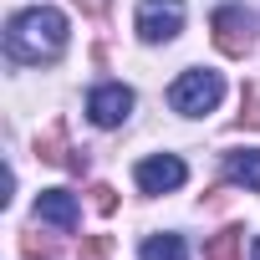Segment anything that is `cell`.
Returning <instances> with one entry per match:
<instances>
[{
	"instance_id": "obj_1",
	"label": "cell",
	"mask_w": 260,
	"mask_h": 260,
	"mask_svg": "<svg viewBox=\"0 0 260 260\" xmlns=\"http://www.w3.org/2000/svg\"><path fill=\"white\" fill-rule=\"evenodd\" d=\"M6 51L21 67H46L67 51V16L56 6H31L6 21Z\"/></svg>"
},
{
	"instance_id": "obj_2",
	"label": "cell",
	"mask_w": 260,
	"mask_h": 260,
	"mask_svg": "<svg viewBox=\"0 0 260 260\" xmlns=\"http://www.w3.org/2000/svg\"><path fill=\"white\" fill-rule=\"evenodd\" d=\"M219 97H224V77L209 72V67H189V72H179L174 87H169V107L184 112V117H204V112H214Z\"/></svg>"
},
{
	"instance_id": "obj_3",
	"label": "cell",
	"mask_w": 260,
	"mask_h": 260,
	"mask_svg": "<svg viewBox=\"0 0 260 260\" xmlns=\"http://www.w3.org/2000/svg\"><path fill=\"white\" fill-rule=\"evenodd\" d=\"M209 31H214V46H219L224 56H245V51L255 46L260 16H255V11H245V6H219V11H214V21H209Z\"/></svg>"
},
{
	"instance_id": "obj_4",
	"label": "cell",
	"mask_w": 260,
	"mask_h": 260,
	"mask_svg": "<svg viewBox=\"0 0 260 260\" xmlns=\"http://www.w3.org/2000/svg\"><path fill=\"white\" fill-rule=\"evenodd\" d=\"M179 31H184V0H143L138 6V36L148 46L174 41Z\"/></svg>"
},
{
	"instance_id": "obj_5",
	"label": "cell",
	"mask_w": 260,
	"mask_h": 260,
	"mask_svg": "<svg viewBox=\"0 0 260 260\" xmlns=\"http://www.w3.org/2000/svg\"><path fill=\"white\" fill-rule=\"evenodd\" d=\"M184 179H189V169H184L179 153H153V158L138 164V189L143 194H174V189H184Z\"/></svg>"
},
{
	"instance_id": "obj_6",
	"label": "cell",
	"mask_w": 260,
	"mask_h": 260,
	"mask_svg": "<svg viewBox=\"0 0 260 260\" xmlns=\"http://www.w3.org/2000/svg\"><path fill=\"white\" fill-rule=\"evenodd\" d=\"M127 112H133V92H127L122 82H102V87H92V97H87V117H92L97 127H117Z\"/></svg>"
},
{
	"instance_id": "obj_7",
	"label": "cell",
	"mask_w": 260,
	"mask_h": 260,
	"mask_svg": "<svg viewBox=\"0 0 260 260\" xmlns=\"http://www.w3.org/2000/svg\"><path fill=\"white\" fill-rule=\"evenodd\" d=\"M36 219H41V224H56L61 235H72V230L82 224V204H77V194H67V189H41V194H36Z\"/></svg>"
},
{
	"instance_id": "obj_8",
	"label": "cell",
	"mask_w": 260,
	"mask_h": 260,
	"mask_svg": "<svg viewBox=\"0 0 260 260\" xmlns=\"http://www.w3.org/2000/svg\"><path fill=\"white\" fill-rule=\"evenodd\" d=\"M224 174H230L235 184H245L250 194H260V148H235V153H224Z\"/></svg>"
},
{
	"instance_id": "obj_9",
	"label": "cell",
	"mask_w": 260,
	"mask_h": 260,
	"mask_svg": "<svg viewBox=\"0 0 260 260\" xmlns=\"http://www.w3.org/2000/svg\"><path fill=\"white\" fill-rule=\"evenodd\" d=\"M138 255L143 260H189V245H184V235H148Z\"/></svg>"
},
{
	"instance_id": "obj_10",
	"label": "cell",
	"mask_w": 260,
	"mask_h": 260,
	"mask_svg": "<svg viewBox=\"0 0 260 260\" xmlns=\"http://www.w3.org/2000/svg\"><path fill=\"white\" fill-rule=\"evenodd\" d=\"M36 158H41V164H67V158H72V148H67V127H61V122H51L46 133L36 138Z\"/></svg>"
},
{
	"instance_id": "obj_11",
	"label": "cell",
	"mask_w": 260,
	"mask_h": 260,
	"mask_svg": "<svg viewBox=\"0 0 260 260\" xmlns=\"http://www.w3.org/2000/svg\"><path fill=\"white\" fill-rule=\"evenodd\" d=\"M240 245H245V230H219L204 240V260H240Z\"/></svg>"
},
{
	"instance_id": "obj_12",
	"label": "cell",
	"mask_w": 260,
	"mask_h": 260,
	"mask_svg": "<svg viewBox=\"0 0 260 260\" xmlns=\"http://www.w3.org/2000/svg\"><path fill=\"white\" fill-rule=\"evenodd\" d=\"M92 209H97V214H112V209H117V194H112L107 184H92Z\"/></svg>"
},
{
	"instance_id": "obj_13",
	"label": "cell",
	"mask_w": 260,
	"mask_h": 260,
	"mask_svg": "<svg viewBox=\"0 0 260 260\" xmlns=\"http://www.w3.org/2000/svg\"><path fill=\"white\" fill-rule=\"evenodd\" d=\"M240 117H245L250 127H260V92H255V87L245 92V102H240Z\"/></svg>"
},
{
	"instance_id": "obj_14",
	"label": "cell",
	"mask_w": 260,
	"mask_h": 260,
	"mask_svg": "<svg viewBox=\"0 0 260 260\" xmlns=\"http://www.w3.org/2000/svg\"><path fill=\"white\" fill-rule=\"evenodd\" d=\"M107 245H112L107 235H97V240H87V245H82V260H102V255H107Z\"/></svg>"
},
{
	"instance_id": "obj_15",
	"label": "cell",
	"mask_w": 260,
	"mask_h": 260,
	"mask_svg": "<svg viewBox=\"0 0 260 260\" xmlns=\"http://www.w3.org/2000/svg\"><path fill=\"white\" fill-rule=\"evenodd\" d=\"M21 250H26V255H51V240H36V235H26V240H21Z\"/></svg>"
},
{
	"instance_id": "obj_16",
	"label": "cell",
	"mask_w": 260,
	"mask_h": 260,
	"mask_svg": "<svg viewBox=\"0 0 260 260\" xmlns=\"http://www.w3.org/2000/svg\"><path fill=\"white\" fill-rule=\"evenodd\" d=\"M77 6H82V11H92V16H102V6H107V0H77Z\"/></svg>"
},
{
	"instance_id": "obj_17",
	"label": "cell",
	"mask_w": 260,
	"mask_h": 260,
	"mask_svg": "<svg viewBox=\"0 0 260 260\" xmlns=\"http://www.w3.org/2000/svg\"><path fill=\"white\" fill-rule=\"evenodd\" d=\"M250 260H260V235H255V245H250Z\"/></svg>"
}]
</instances>
